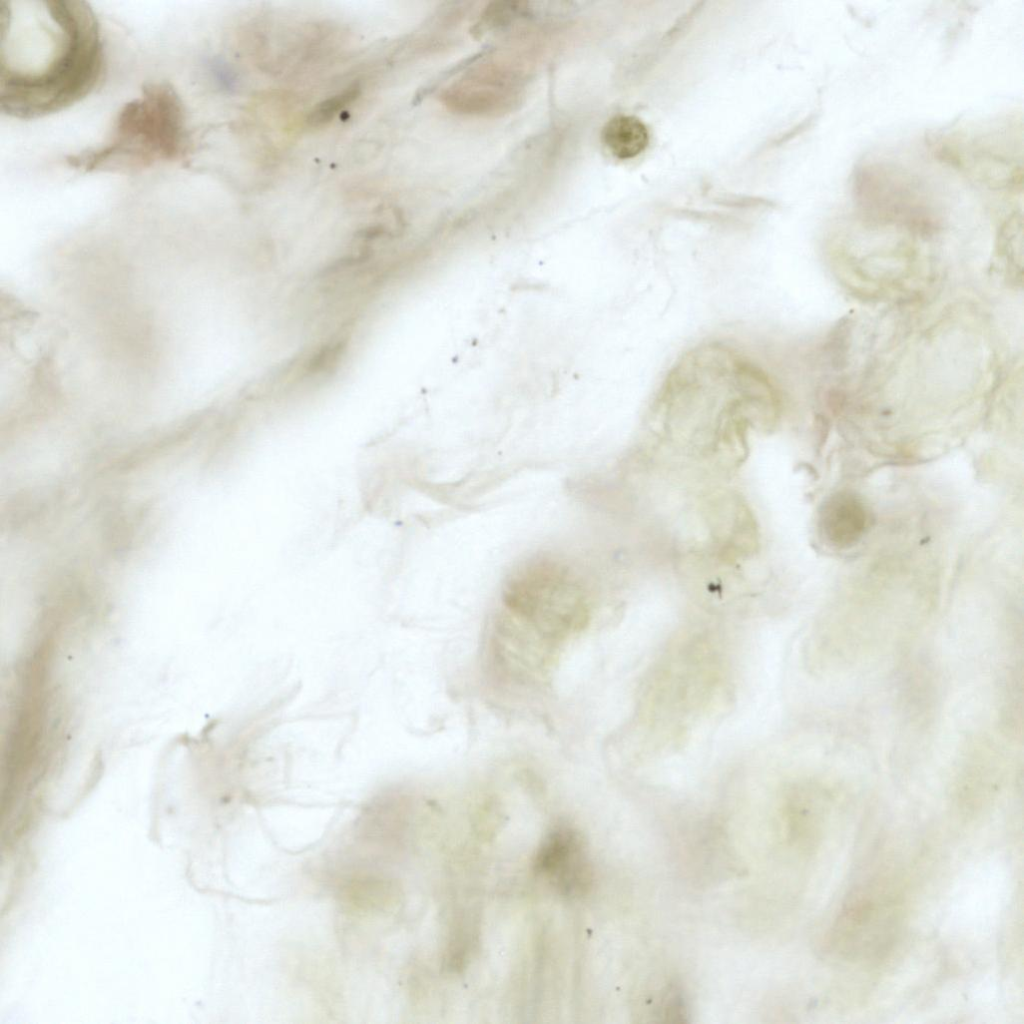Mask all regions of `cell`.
I'll return each mask as SVG.
<instances>
[{"label":"cell","mask_w":1024,"mask_h":1024,"mask_svg":"<svg viewBox=\"0 0 1024 1024\" xmlns=\"http://www.w3.org/2000/svg\"><path fill=\"white\" fill-rule=\"evenodd\" d=\"M0 111L34 120L82 101L101 82L99 20L81 0H14L1 7Z\"/></svg>","instance_id":"1"},{"label":"cell","mask_w":1024,"mask_h":1024,"mask_svg":"<svg viewBox=\"0 0 1024 1024\" xmlns=\"http://www.w3.org/2000/svg\"><path fill=\"white\" fill-rule=\"evenodd\" d=\"M190 147L181 96L169 82L156 81L122 106L103 143L69 155L66 162L84 173H137L181 163Z\"/></svg>","instance_id":"2"},{"label":"cell","mask_w":1024,"mask_h":1024,"mask_svg":"<svg viewBox=\"0 0 1024 1024\" xmlns=\"http://www.w3.org/2000/svg\"><path fill=\"white\" fill-rule=\"evenodd\" d=\"M503 602L509 613L550 644L579 632L589 620L580 582L551 559L529 560L514 569L505 581Z\"/></svg>","instance_id":"3"},{"label":"cell","mask_w":1024,"mask_h":1024,"mask_svg":"<svg viewBox=\"0 0 1024 1024\" xmlns=\"http://www.w3.org/2000/svg\"><path fill=\"white\" fill-rule=\"evenodd\" d=\"M897 908L880 887L865 886L847 898L835 925L836 947L847 957L877 953L896 927Z\"/></svg>","instance_id":"4"},{"label":"cell","mask_w":1024,"mask_h":1024,"mask_svg":"<svg viewBox=\"0 0 1024 1024\" xmlns=\"http://www.w3.org/2000/svg\"><path fill=\"white\" fill-rule=\"evenodd\" d=\"M535 870L565 896H576L589 886L591 870L578 833L566 826L553 829L543 840Z\"/></svg>","instance_id":"5"},{"label":"cell","mask_w":1024,"mask_h":1024,"mask_svg":"<svg viewBox=\"0 0 1024 1024\" xmlns=\"http://www.w3.org/2000/svg\"><path fill=\"white\" fill-rule=\"evenodd\" d=\"M869 514L854 494L838 492L828 497L818 514V528L824 542L834 549H848L864 536Z\"/></svg>","instance_id":"6"},{"label":"cell","mask_w":1024,"mask_h":1024,"mask_svg":"<svg viewBox=\"0 0 1024 1024\" xmlns=\"http://www.w3.org/2000/svg\"><path fill=\"white\" fill-rule=\"evenodd\" d=\"M601 140L614 157L626 160L645 151L649 144V132L639 118L617 115L603 126Z\"/></svg>","instance_id":"7"},{"label":"cell","mask_w":1024,"mask_h":1024,"mask_svg":"<svg viewBox=\"0 0 1024 1024\" xmlns=\"http://www.w3.org/2000/svg\"><path fill=\"white\" fill-rule=\"evenodd\" d=\"M360 94V87L355 84L341 93L330 97L319 104L309 114L307 121L311 126H321L330 122L346 105L353 102Z\"/></svg>","instance_id":"8"},{"label":"cell","mask_w":1024,"mask_h":1024,"mask_svg":"<svg viewBox=\"0 0 1024 1024\" xmlns=\"http://www.w3.org/2000/svg\"><path fill=\"white\" fill-rule=\"evenodd\" d=\"M347 346V338L339 337L315 352L306 363L305 374L317 375L327 373L337 365Z\"/></svg>","instance_id":"9"},{"label":"cell","mask_w":1024,"mask_h":1024,"mask_svg":"<svg viewBox=\"0 0 1024 1024\" xmlns=\"http://www.w3.org/2000/svg\"><path fill=\"white\" fill-rule=\"evenodd\" d=\"M850 326L849 318L844 317L836 324L830 334L828 350L832 364L837 369H841L846 365Z\"/></svg>","instance_id":"10"}]
</instances>
